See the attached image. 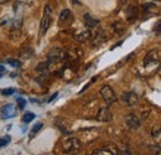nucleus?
I'll use <instances>...</instances> for the list:
<instances>
[{
	"mask_svg": "<svg viewBox=\"0 0 161 155\" xmlns=\"http://www.w3.org/2000/svg\"><path fill=\"white\" fill-rule=\"evenodd\" d=\"M52 22V11H51V7L50 5H46L45 6V10H44V16L41 19V24H40V35L41 36H45L47 30L50 29V25Z\"/></svg>",
	"mask_w": 161,
	"mask_h": 155,
	"instance_id": "f257e3e1",
	"label": "nucleus"
},
{
	"mask_svg": "<svg viewBox=\"0 0 161 155\" xmlns=\"http://www.w3.org/2000/svg\"><path fill=\"white\" fill-rule=\"evenodd\" d=\"M99 94H100V97L103 98V101H104L108 106H112V104H114V103L118 101L115 92H114L113 88H112L110 86H108V84H105V86H103V87L100 88Z\"/></svg>",
	"mask_w": 161,
	"mask_h": 155,
	"instance_id": "f03ea898",
	"label": "nucleus"
},
{
	"mask_svg": "<svg viewBox=\"0 0 161 155\" xmlns=\"http://www.w3.org/2000/svg\"><path fill=\"white\" fill-rule=\"evenodd\" d=\"M66 58V52L60 47H53L47 53V62L50 65L52 63H60Z\"/></svg>",
	"mask_w": 161,
	"mask_h": 155,
	"instance_id": "7ed1b4c3",
	"label": "nucleus"
},
{
	"mask_svg": "<svg viewBox=\"0 0 161 155\" xmlns=\"http://www.w3.org/2000/svg\"><path fill=\"white\" fill-rule=\"evenodd\" d=\"M80 148H82V142L78 138H68L63 143V152L66 153L78 152Z\"/></svg>",
	"mask_w": 161,
	"mask_h": 155,
	"instance_id": "20e7f679",
	"label": "nucleus"
},
{
	"mask_svg": "<svg viewBox=\"0 0 161 155\" xmlns=\"http://www.w3.org/2000/svg\"><path fill=\"white\" fill-rule=\"evenodd\" d=\"M160 50L159 48H154L151 50L145 57H144V67H148V66H151V65H158L160 62Z\"/></svg>",
	"mask_w": 161,
	"mask_h": 155,
	"instance_id": "39448f33",
	"label": "nucleus"
},
{
	"mask_svg": "<svg viewBox=\"0 0 161 155\" xmlns=\"http://www.w3.org/2000/svg\"><path fill=\"white\" fill-rule=\"evenodd\" d=\"M16 113H17L16 107H15V104H11V103H7L0 108V114H1V118H4V119L14 118V117H16Z\"/></svg>",
	"mask_w": 161,
	"mask_h": 155,
	"instance_id": "423d86ee",
	"label": "nucleus"
},
{
	"mask_svg": "<svg viewBox=\"0 0 161 155\" xmlns=\"http://www.w3.org/2000/svg\"><path fill=\"white\" fill-rule=\"evenodd\" d=\"M95 119L99 122H110L113 119V113L108 107H102L99 108Z\"/></svg>",
	"mask_w": 161,
	"mask_h": 155,
	"instance_id": "0eeeda50",
	"label": "nucleus"
},
{
	"mask_svg": "<svg viewBox=\"0 0 161 155\" xmlns=\"http://www.w3.org/2000/svg\"><path fill=\"white\" fill-rule=\"evenodd\" d=\"M125 122H126V125H128L131 130H136V129H139L140 125H141V121H140L139 117H138L136 114H134V113L128 114V116L125 117Z\"/></svg>",
	"mask_w": 161,
	"mask_h": 155,
	"instance_id": "6e6552de",
	"label": "nucleus"
},
{
	"mask_svg": "<svg viewBox=\"0 0 161 155\" xmlns=\"http://www.w3.org/2000/svg\"><path fill=\"white\" fill-rule=\"evenodd\" d=\"M73 20V14L70 9H65L62 10L61 15H60V19H58V25L60 26H66V25H70Z\"/></svg>",
	"mask_w": 161,
	"mask_h": 155,
	"instance_id": "1a4fd4ad",
	"label": "nucleus"
},
{
	"mask_svg": "<svg viewBox=\"0 0 161 155\" xmlns=\"http://www.w3.org/2000/svg\"><path fill=\"white\" fill-rule=\"evenodd\" d=\"M90 37H92V32H90L89 29H80V30H77V31L75 32V35H73V39H75L76 41H78V42H85V41H88Z\"/></svg>",
	"mask_w": 161,
	"mask_h": 155,
	"instance_id": "9d476101",
	"label": "nucleus"
},
{
	"mask_svg": "<svg viewBox=\"0 0 161 155\" xmlns=\"http://www.w3.org/2000/svg\"><path fill=\"white\" fill-rule=\"evenodd\" d=\"M122 98H123V101L125 102V104H126L128 107H134V106H136V103H138V96H136L135 92L124 93Z\"/></svg>",
	"mask_w": 161,
	"mask_h": 155,
	"instance_id": "9b49d317",
	"label": "nucleus"
},
{
	"mask_svg": "<svg viewBox=\"0 0 161 155\" xmlns=\"http://www.w3.org/2000/svg\"><path fill=\"white\" fill-rule=\"evenodd\" d=\"M83 20H84V24H85V26L87 27H89V29H92V27H97L98 25H99V20L98 19H95V17H93L90 14H88V12H85L84 15H83Z\"/></svg>",
	"mask_w": 161,
	"mask_h": 155,
	"instance_id": "f8f14e48",
	"label": "nucleus"
},
{
	"mask_svg": "<svg viewBox=\"0 0 161 155\" xmlns=\"http://www.w3.org/2000/svg\"><path fill=\"white\" fill-rule=\"evenodd\" d=\"M139 11H138V6L136 5H129L126 9V19L128 21H133L138 17Z\"/></svg>",
	"mask_w": 161,
	"mask_h": 155,
	"instance_id": "ddd939ff",
	"label": "nucleus"
},
{
	"mask_svg": "<svg viewBox=\"0 0 161 155\" xmlns=\"http://www.w3.org/2000/svg\"><path fill=\"white\" fill-rule=\"evenodd\" d=\"M80 56H82V51H80V48H72L68 53H66V57L70 60V62H76V61H78L80 58Z\"/></svg>",
	"mask_w": 161,
	"mask_h": 155,
	"instance_id": "4468645a",
	"label": "nucleus"
},
{
	"mask_svg": "<svg viewBox=\"0 0 161 155\" xmlns=\"http://www.w3.org/2000/svg\"><path fill=\"white\" fill-rule=\"evenodd\" d=\"M118 153V149L113 145H108V147H104V148H100V149H95L93 152V154H117Z\"/></svg>",
	"mask_w": 161,
	"mask_h": 155,
	"instance_id": "2eb2a0df",
	"label": "nucleus"
},
{
	"mask_svg": "<svg viewBox=\"0 0 161 155\" xmlns=\"http://www.w3.org/2000/svg\"><path fill=\"white\" fill-rule=\"evenodd\" d=\"M34 56V50L30 48V47H24L21 51H20V57L21 58H25V60H29Z\"/></svg>",
	"mask_w": 161,
	"mask_h": 155,
	"instance_id": "dca6fc26",
	"label": "nucleus"
},
{
	"mask_svg": "<svg viewBox=\"0 0 161 155\" xmlns=\"http://www.w3.org/2000/svg\"><path fill=\"white\" fill-rule=\"evenodd\" d=\"M103 41H105L104 32H103V31H99V32L95 35V39H94V41L92 42V46H93V47H94V46H98V45H100Z\"/></svg>",
	"mask_w": 161,
	"mask_h": 155,
	"instance_id": "f3484780",
	"label": "nucleus"
},
{
	"mask_svg": "<svg viewBox=\"0 0 161 155\" xmlns=\"http://www.w3.org/2000/svg\"><path fill=\"white\" fill-rule=\"evenodd\" d=\"M35 119V114L32 113V112H26L25 114H24V117H22V122L24 123H30V122H32Z\"/></svg>",
	"mask_w": 161,
	"mask_h": 155,
	"instance_id": "a211bd4d",
	"label": "nucleus"
},
{
	"mask_svg": "<svg viewBox=\"0 0 161 155\" xmlns=\"http://www.w3.org/2000/svg\"><path fill=\"white\" fill-rule=\"evenodd\" d=\"M113 29L118 32V34H123V31H124V25H122V22H114L113 24Z\"/></svg>",
	"mask_w": 161,
	"mask_h": 155,
	"instance_id": "6ab92c4d",
	"label": "nucleus"
},
{
	"mask_svg": "<svg viewBox=\"0 0 161 155\" xmlns=\"http://www.w3.org/2000/svg\"><path fill=\"white\" fill-rule=\"evenodd\" d=\"M48 67H50V63L46 61V62H41V63L36 67V70H37V71H45V72H46V70H47Z\"/></svg>",
	"mask_w": 161,
	"mask_h": 155,
	"instance_id": "aec40b11",
	"label": "nucleus"
},
{
	"mask_svg": "<svg viewBox=\"0 0 161 155\" xmlns=\"http://www.w3.org/2000/svg\"><path fill=\"white\" fill-rule=\"evenodd\" d=\"M16 103L19 104V108L20 109H24L25 106H26V99H24L21 97H16Z\"/></svg>",
	"mask_w": 161,
	"mask_h": 155,
	"instance_id": "412c9836",
	"label": "nucleus"
},
{
	"mask_svg": "<svg viewBox=\"0 0 161 155\" xmlns=\"http://www.w3.org/2000/svg\"><path fill=\"white\" fill-rule=\"evenodd\" d=\"M10 140H11V138H10L9 135H6V137H4V138H0V148L7 145V144L10 143Z\"/></svg>",
	"mask_w": 161,
	"mask_h": 155,
	"instance_id": "4be33fe9",
	"label": "nucleus"
},
{
	"mask_svg": "<svg viewBox=\"0 0 161 155\" xmlns=\"http://www.w3.org/2000/svg\"><path fill=\"white\" fill-rule=\"evenodd\" d=\"M42 127H44V124H42V123H37L36 125H34V128L31 129V137H34V135H35V134H36V133H37Z\"/></svg>",
	"mask_w": 161,
	"mask_h": 155,
	"instance_id": "5701e85b",
	"label": "nucleus"
},
{
	"mask_svg": "<svg viewBox=\"0 0 161 155\" xmlns=\"http://www.w3.org/2000/svg\"><path fill=\"white\" fill-rule=\"evenodd\" d=\"M6 62H7L10 66H12V67H20V62H19L17 60H14V58H7V60H6Z\"/></svg>",
	"mask_w": 161,
	"mask_h": 155,
	"instance_id": "b1692460",
	"label": "nucleus"
},
{
	"mask_svg": "<svg viewBox=\"0 0 161 155\" xmlns=\"http://www.w3.org/2000/svg\"><path fill=\"white\" fill-rule=\"evenodd\" d=\"M1 93H2L4 96H11V94L15 93V89H14V88H6V89H2Z\"/></svg>",
	"mask_w": 161,
	"mask_h": 155,
	"instance_id": "393cba45",
	"label": "nucleus"
},
{
	"mask_svg": "<svg viewBox=\"0 0 161 155\" xmlns=\"http://www.w3.org/2000/svg\"><path fill=\"white\" fill-rule=\"evenodd\" d=\"M156 34L158 36H160V20L156 22Z\"/></svg>",
	"mask_w": 161,
	"mask_h": 155,
	"instance_id": "a878e982",
	"label": "nucleus"
},
{
	"mask_svg": "<svg viewBox=\"0 0 161 155\" xmlns=\"http://www.w3.org/2000/svg\"><path fill=\"white\" fill-rule=\"evenodd\" d=\"M57 94H58V92H56V93H53V94H52V97H51V98H50V99H48L47 102H48V103H50V102H52V101H53V99H55V98L57 97Z\"/></svg>",
	"mask_w": 161,
	"mask_h": 155,
	"instance_id": "bb28decb",
	"label": "nucleus"
},
{
	"mask_svg": "<svg viewBox=\"0 0 161 155\" xmlns=\"http://www.w3.org/2000/svg\"><path fill=\"white\" fill-rule=\"evenodd\" d=\"M5 71H6V70H5V67H4L2 65H0V72H2V73H4Z\"/></svg>",
	"mask_w": 161,
	"mask_h": 155,
	"instance_id": "cd10ccee",
	"label": "nucleus"
},
{
	"mask_svg": "<svg viewBox=\"0 0 161 155\" xmlns=\"http://www.w3.org/2000/svg\"><path fill=\"white\" fill-rule=\"evenodd\" d=\"M9 1H11V0H0V4H6Z\"/></svg>",
	"mask_w": 161,
	"mask_h": 155,
	"instance_id": "c85d7f7f",
	"label": "nucleus"
},
{
	"mask_svg": "<svg viewBox=\"0 0 161 155\" xmlns=\"http://www.w3.org/2000/svg\"><path fill=\"white\" fill-rule=\"evenodd\" d=\"M2 78V72H0V80Z\"/></svg>",
	"mask_w": 161,
	"mask_h": 155,
	"instance_id": "c756f323",
	"label": "nucleus"
},
{
	"mask_svg": "<svg viewBox=\"0 0 161 155\" xmlns=\"http://www.w3.org/2000/svg\"><path fill=\"white\" fill-rule=\"evenodd\" d=\"M156 1H160V0H156Z\"/></svg>",
	"mask_w": 161,
	"mask_h": 155,
	"instance_id": "7c9ffc66",
	"label": "nucleus"
}]
</instances>
